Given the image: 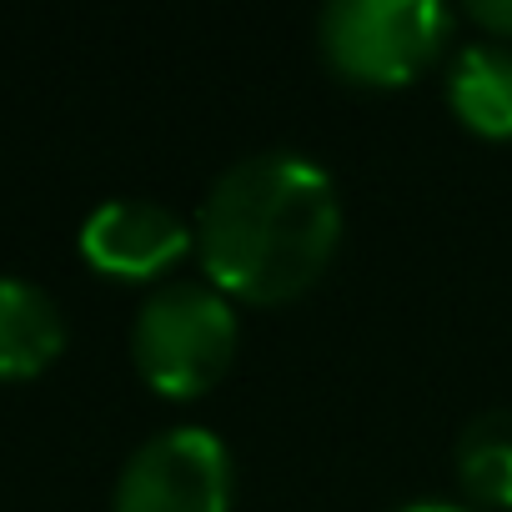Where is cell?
<instances>
[{"instance_id":"cell-1","label":"cell","mask_w":512,"mask_h":512,"mask_svg":"<svg viewBox=\"0 0 512 512\" xmlns=\"http://www.w3.org/2000/svg\"><path fill=\"white\" fill-rule=\"evenodd\" d=\"M342 191L297 146H262L226 161L196 206L201 277L226 297L292 302L337 256Z\"/></svg>"},{"instance_id":"cell-2","label":"cell","mask_w":512,"mask_h":512,"mask_svg":"<svg viewBox=\"0 0 512 512\" xmlns=\"http://www.w3.org/2000/svg\"><path fill=\"white\" fill-rule=\"evenodd\" d=\"M236 307L206 277L156 282L131 317V362L166 397L206 392L236 357Z\"/></svg>"},{"instance_id":"cell-3","label":"cell","mask_w":512,"mask_h":512,"mask_svg":"<svg viewBox=\"0 0 512 512\" xmlns=\"http://www.w3.org/2000/svg\"><path fill=\"white\" fill-rule=\"evenodd\" d=\"M452 41L442 0H327L317 11L322 61L357 86H407Z\"/></svg>"},{"instance_id":"cell-4","label":"cell","mask_w":512,"mask_h":512,"mask_svg":"<svg viewBox=\"0 0 512 512\" xmlns=\"http://www.w3.org/2000/svg\"><path fill=\"white\" fill-rule=\"evenodd\" d=\"M111 512H231V452L206 422H171L136 442L111 487Z\"/></svg>"},{"instance_id":"cell-5","label":"cell","mask_w":512,"mask_h":512,"mask_svg":"<svg viewBox=\"0 0 512 512\" xmlns=\"http://www.w3.org/2000/svg\"><path fill=\"white\" fill-rule=\"evenodd\" d=\"M81 256L106 272V277H126V282H151L166 277L181 256L196 246V226L151 196H106L101 206L86 211L81 231H76Z\"/></svg>"},{"instance_id":"cell-6","label":"cell","mask_w":512,"mask_h":512,"mask_svg":"<svg viewBox=\"0 0 512 512\" xmlns=\"http://www.w3.org/2000/svg\"><path fill=\"white\" fill-rule=\"evenodd\" d=\"M66 347L61 302L16 272H0V382H21L46 372Z\"/></svg>"},{"instance_id":"cell-7","label":"cell","mask_w":512,"mask_h":512,"mask_svg":"<svg viewBox=\"0 0 512 512\" xmlns=\"http://www.w3.org/2000/svg\"><path fill=\"white\" fill-rule=\"evenodd\" d=\"M447 106L477 136H512V46L507 41H467L447 66Z\"/></svg>"},{"instance_id":"cell-8","label":"cell","mask_w":512,"mask_h":512,"mask_svg":"<svg viewBox=\"0 0 512 512\" xmlns=\"http://www.w3.org/2000/svg\"><path fill=\"white\" fill-rule=\"evenodd\" d=\"M452 467L467 502L507 512L512 507V407L472 412L452 442Z\"/></svg>"},{"instance_id":"cell-9","label":"cell","mask_w":512,"mask_h":512,"mask_svg":"<svg viewBox=\"0 0 512 512\" xmlns=\"http://www.w3.org/2000/svg\"><path fill=\"white\" fill-rule=\"evenodd\" d=\"M467 21H477L492 41H512V0H472Z\"/></svg>"},{"instance_id":"cell-10","label":"cell","mask_w":512,"mask_h":512,"mask_svg":"<svg viewBox=\"0 0 512 512\" xmlns=\"http://www.w3.org/2000/svg\"><path fill=\"white\" fill-rule=\"evenodd\" d=\"M392 512H477V507L457 497H412V502H397Z\"/></svg>"},{"instance_id":"cell-11","label":"cell","mask_w":512,"mask_h":512,"mask_svg":"<svg viewBox=\"0 0 512 512\" xmlns=\"http://www.w3.org/2000/svg\"><path fill=\"white\" fill-rule=\"evenodd\" d=\"M507 512H512V507H507Z\"/></svg>"}]
</instances>
